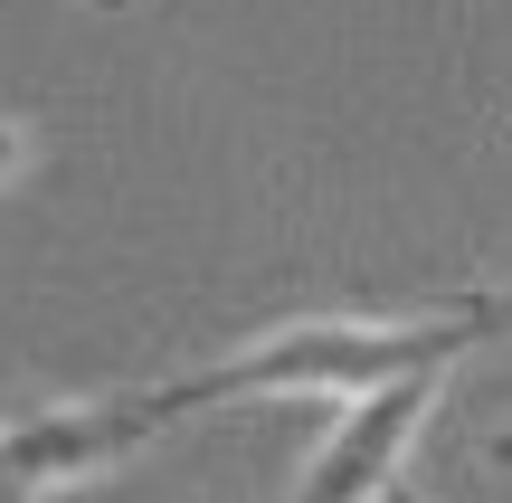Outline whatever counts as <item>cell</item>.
I'll return each mask as SVG.
<instances>
[{
	"label": "cell",
	"instance_id": "obj_3",
	"mask_svg": "<svg viewBox=\"0 0 512 503\" xmlns=\"http://www.w3.org/2000/svg\"><path fill=\"white\" fill-rule=\"evenodd\" d=\"M437 380L446 371H418V380H389V390H370V399H342V418H332V437L313 447L294 503H380L399 485L427 409H437Z\"/></svg>",
	"mask_w": 512,
	"mask_h": 503
},
{
	"label": "cell",
	"instance_id": "obj_1",
	"mask_svg": "<svg viewBox=\"0 0 512 503\" xmlns=\"http://www.w3.org/2000/svg\"><path fill=\"white\" fill-rule=\"evenodd\" d=\"M512 333V285L503 295H446L408 304V314H294L275 333L238 342V352L200 361V371L162 380V418L181 428L190 409H228V399H370L389 380L456 371L465 352Z\"/></svg>",
	"mask_w": 512,
	"mask_h": 503
},
{
	"label": "cell",
	"instance_id": "obj_7",
	"mask_svg": "<svg viewBox=\"0 0 512 503\" xmlns=\"http://www.w3.org/2000/svg\"><path fill=\"white\" fill-rule=\"evenodd\" d=\"M95 10H124V0H95Z\"/></svg>",
	"mask_w": 512,
	"mask_h": 503
},
{
	"label": "cell",
	"instance_id": "obj_2",
	"mask_svg": "<svg viewBox=\"0 0 512 503\" xmlns=\"http://www.w3.org/2000/svg\"><path fill=\"white\" fill-rule=\"evenodd\" d=\"M162 399L152 390H95V399H29L0 418V503H48L67 485H95L124 456L162 437Z\"/></svg>",
	"mask_w": 512,
	"mask_h": 503
},
{
	"label": "cell",
	"instance_id": "obj_5",
	"mask_svg": "<svg viewBox=\"0 0 512 503\" xmlns=\"http://www.w3.org/2000/svg\"><path fill=\"white\" fill-rule=\"evenodd\" d=\"M380 503H427V494H418V485H408V475H399V485H389V494H380Z\"/></svg>",
	"mask_w": 512,
	"mask_h": 503
},
{
	"label": "cell",
	"instance_id": "obj_6",
	"mask_svg": "<svg viewBox=\"0 0 512 503\" xmlns=\"http://www.w3.org/2000/svg\"><path fill=\"white\" fill-rule=\"evenodd\" d=\"M494 456H503V466H512V428H503V437H494Z\"/></svg>",
	"mask_w": 512,
	"mask_h": 503
},
{
	"label": "cell",
	"instance_id": "obj_4",
	"mask_svg": "<svg viewBox=\"0 0 512 503\" xmlns=\"http://www.w3.org/2000/svg\"><path fill=\"white\" fill-rule=\"evenodd\" d=\"M19 171H29V124L0 114V181H19Z\"/></svg>",
	"mask_w": 512,
	"mask_h": 503
}]
</instances>
